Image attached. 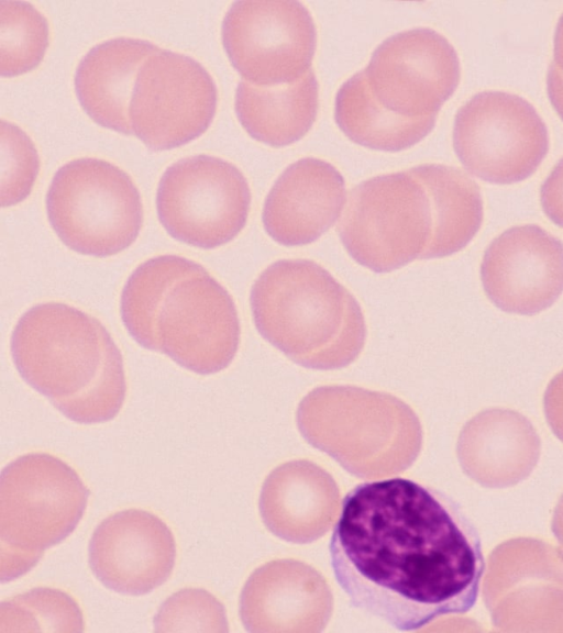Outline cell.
Here are the masks:
<instances>
[{
  "label": "cell",
  "mask_w": 563,
  "mask_h": 633,
  "mask_svg": "<svg viewBox=\"0 0 563 633\" xmlns=\"http://www.w3.org/2000/svg\"><path fill=\"white\" fill-rule=\"evenodd\" d=\"M82 631L78 603L58 589L34 588L0 604V633Z\"/></svg>",
  "instance_id": "cell-21"
},
{
  "label": "cell",
  "mask_w": 563,
  "mask_h": 633,
  "mask_svg": "<svg viewBox=\"0 0 563 633\" xmlns=\"http://www.w3.org/2000/svg\"><path fill=\"white\" fill-rule=\"evenodd\" d=\"M217 87L194 58L158 49L136 75L129 119L150 149L165 151L200 136L217 110Z\"/></svg>",
  "instance_id": "cell-12"
},
{
  "label": "cell",
  "mask_w": 563,
  "mask_h": 633,
  "mask_svg": "<svg viewBox=\"0 0 563 633\" xmlns=\"http://www.w3.org/2000/svg\"><path fill=\"white\" fill-rule=\"evenodd\" d=\"M49 223L70 249L96 257L115 255L137 237L143 206L137 188L119 167L98 158L62 166L46 196Z\"/></svg>",
  "instance_id": "cell-6"
},
{
  "label": "cell",
  "mask_w": 563,
  "mask_h": 633,
  "mask_svg": "<svg viewBox=\"0 0 563 633\" xmlns=\"http://www.w3.org/2000/svg\"><path fill=\"white\" fill-rule=\"evenodd\" d=\"M423 185L431 203L433 229L422 259L443 258L463 249L481 229L479 187L462 170L441 164L408 170Z\"/></svg>",
  "instance_id": "cell-19"
},
{
  "label": "cell",
  "mask_w": 563,
  "mask_h": 633,
  "mask_svg": "<svg viewBox=\"0 0 563 633\" xmlns=\"http://www.w3.org/2000/svg\"><path fill=\"white\" fill-rule=\"evenodd\" d=\"M334 118L354 143L386 152L413 146L431 132L437 120V115L405 118L384 108L372 95L363 70L340 87Z\"/></svg>",
  "instance_id": "cell-20"
},
{
  "label": "cell",
  "mask_w": 563,
  "mask_h": 633,
  "mask_svg": "<svg viewBox=\"0 0 563 633\" xmlns=\"http://www.w3.org/2000/svg\"><path fill=\"white\" fill-rule=\"evenodd\" d=\"M222 42L232 66L256 86L298 80L310 70L317 30L296 0H242L228 10Z\"/></svg>",
  "instance_id": "cell-11"
},
{
  "label": "cell",
  "mask_w": 563,
  "mask_h": 633,
  "mask_svg": "<svg viewBox=\"0 0 563 633\" xmlns=\"http://www.w3.org/2000/svg\"><path fill=\"white\" fill-rule=\"evenodd\" d=\"M250 304L261 336L295 364L335 370L352 364L366 341L357 299L310 259H279L254 281Z\"/></svg>",
  "instance_id": "cell-4"
},
{
  "label": "cell",
  "mask_w": 563,
  "mask_h": 633,
  "mask_svg": "<svg viewBox=\"0 0 563 633\" xmlns=\"http://www.w3.org/2000/svg\"><path fill=\"white\" fill-rule=\"evenodd\" d=\"M89 490L65 462L31 453L0 475V578L27 573L43 552L65 540L87 507Z\"/></svg>",
  "instance_id": "cell-5"
},
{
  "label": "cell",
  "mask_w": 563,
  "mask_h": 633,
  "mask_svg": "<svg viewBox=\"0 0 563 633\" xmlns=\"http://www.w3.org/2000/svg\"><path fill=\"white\" fill-rule=\"evenodd\" d=\"M551 65L563 76V14L558 22L554 34L553 60Z\"/></svg>",
  "instance_id": "cell-27"
},
{
  "label": "cell",
  "mask_w": 563,
  "mask_h": 633,
  "mask_svg": "<svg viewBox=\"0 0 563 633\" xmlns=\"http://www.w3.org/2000/svg\"><path fill=\"white\" fill-rule=\"evenodd\" d=\"M318 104L319 86L312 70L278 86H256L242 80L235 92V112L244 130L274 147L303 137L316 121Z\"/></svg>",
  "instance_id": "cell-18"
},
{
  "label": "cell",
  "mask_w": 563,
  "mask_h": 633,
  "mask_svg": "<svg viewBox=\"0 0 563 633\" xmlns=\"http://www.w3.org/2000/svg\"><path fill=\"white\" fill-rule=\"evenodd\" d=\"M159 48L144 40L119 37L92 47L79 62L75 90L86 113L99 125L131 134L129 107L137 68Z\"/></svg>",
  "instance_id": "cell-17"
},
{
  "label": "cell",
  "mask_w": 563,
  "mask_h": 633,
  "mask_svg": "<svg viewBox=\"0 0 563 633\" xmlns=\"http://www.w3.org/2000/svg\"><path fill=\"white\" fill-rule=\"evenodd\" d=\"M11 354L21 377L77 423L109 421L122 408L121 352L99 320L75 307H32L12 332Z\"/></svg>",
  "instance_id": "cell-3"
},
{
  "label": "cell",
  "mask_w": 563,
  "mask_h": 633,
  "mask_svg": "<svg viewBox=\"0 0 563 633\" xmlns=\"http://www.w3.org/2000/svg\"><path fill=\"white\" fill-rule=\"evenodd\" d=\"M346 199L341 173L307 157L289 165L269 190L262 220L266 233L284 246L317 241L340 219Z\"/></svg>",
  "instance_id": "cell-16"
},
{
  "label": "cell",
  "mask_w": 563,
  "mask_h": 633,
  "mask_svg": "<svg viewBox=\"0 0 563 633\" xmlns=\"http://www.w3.org/2000/svg\"><path fill=\"white\" fill-rule=\"evenodd\" d=\"M120 311L135 342L196 374L223 370L239 349L233 298L205 267L185 257L162 255L141 264L122 290Z\"/></svg>",
  "instance_id": "cell-2"
},
{
  "label": "cell",
  "mask_w": 563,
  "mask_h": 633,
  "mask_svg": "<svg viewBox=\"0 0 563 633\" xmlns=\"http://www.w3.org/2000/svg\"><path fill=\"white\" fill-rule=\"evenodd\" d=\"M329 555L350 604L401 632L467 613L485 573L481 535L461 504L402 477L346 492Z\"/></svg>",
  "instance_id": "cell-1"
},
{
  "label": "cell",
  "mask_w": 563,
  "mask_h": 633,
  "mask_svg": "<svg viewBox=\"0 0 563 633\" xmlns=\"http://www.w3.org/2000/svg\"><path fill=\"white\" fill-rule=\"evenodd\" d=\"M176 543L157 515L128 509L106 518L89 543V565L109 589L130 596L148 593L172 575Z\"/></svg>",
  "instance_id": "cell-15"
},
{
  "label": "cell",
  "mask_w": 563,
  "mask_h": 633,
  "mask_svg": "<svg viewBox=\"0 0 563 633\" xmlns=\"http://www.w3.org/2000/svg\"><path fill=\"white\" fill-rule=\"evenodd\" d=\"M154 632H228L224 606L209 591L185 588L168 597L154 618Z\"/></svg>",
  "instance_id": "cell-23"
},
{
  "label": "cell",
  "mask_w": 563,
  "mask_h": 633,
  "mask_svg": "<svg viewBox=\"0 0 563 633\" xmlns=\"http://www.w3.org/2000/svg\"><path fill=\"white\" fill-rule=\"evenodd\" d=\"M479 271L484 292L498 309L534 315L563 292V243L537 224L512 226L490 242Z\"/></svg>",
  "instance_id": "cell-14"
},
{
  "label": "cell",
  "mask_w": 563,
  "mask_h": 633,
  "mask_svg": "<svg viewBox=\"0 0 563 633\" xmlns=\"http://www.w3.org/2000/svg\"><path fill=\"white\" fill-rule=\"evenodd\" d=\"M297 425L312 445L335 455L394 448L416 452L422 427L398 397L350 385L320 386L297 409Z\"/></svg>",
  "instance_id": "cell-10"
},
{
  "label": "cell",
  "mask_w": 563,
  "mask_h": 633,
  "mask_svg": "<svg viewBox=\"0 0 563 633\" xmlns=\"http://www.w3.org/2000/svg\"><path fill=\"white\" fill-rule=\"evenodd\" d=\"M377 102L405 118L437 115L461 78L452 44L431 29H412L385 40L363 69Z\"/></svg>",
  "instance_id": "cell-13"
},
{
  "label": "cell",
  "mask_w": 563,
  "mask_h": 633,
  "mask_svg": "<svg viewBox=\"0 0 563 633\" xmlns=\"http://www.w3.org/2000/svg\"><path fill=\"white\" fill-rule=\"evenodd\" d=\"M433 216L421 181L408 170L369 178L347 198L338 232L361 266L386 274L422 259Z\"/></svg>",
  "instance_id": "cell-7"
},
{
  "label": "cell",
  "mask_w": 563,
  "mask_h": 633,
  "mask_svg": "<svg viewBox=\"0 0 563 633\" xmlns=\"http://www.w3.org/2000/svg\"><path fill=\"white\" fill-rule=\"evenodd\" d=\"M547 87L549 99L563 120V76L551 64L548 69Z\"/></svg>",
  "instance_id": "cell-26"
},
{
  "label": "cell",
  "mask_w": 563,
  "mask_h": 633,
  "mask_svg": "<svg viewBox=\"0 0 563 633\" xmlns=\"http://www.w3.org/2000/svg\"><path fill=\"white\" fill-rule=\"evenodd\" d=\"M453 147L471 175L509 185L538 169L549 151V135L527 100L509 92L483 91L456 112Z\"/></svg>",
  "instance_id": "cell-8"
},
{
  "label": "cell",
  "mask_w": 563,
  "mask_h": 633,
  "mask_svg": "<svg viewBox=\"0 0 563 633\" xmlns=\"http://www.w3.org/2000/svg\"><path fill=\"white\" fill-rule=\"evenodd\" d=\"M48 46L45 16L24 1H0V74L13 77L34 69Z\"/></svg>",
  "instance_id": "cell-22"
},
{
  "label": "cell",
  "mask_w": 563,
  "mask_h": 633,
  "mask_svg": "<svg viewBox=\"0 0 563 633\" xmlns=\"http://www.w3.org/2000/svg\"><path fill=\"white\" fill-rule=\"evenodd\" d=\"M40 159L31 138L16 125L0 123V204L13 206L31 192Z\"/></svg>",
  "instance_id": "cell-24"
},
{
  "label": "cell",
  "mask_w": 563,
  "mask_h": 633,
  "mask_svg": "<svg viewBox=\"0 0 563 633\" xmlns=\"http://www.w3.org/2000/svg\"><path fill=\"white\" fill-rule=\"evenodd\" d=\"M540 203L544 214L563 227V158L555 165L540 188Z\"/></svg>",
  "instance_id": "cell-25"
},
{
  "label": "cell",
  "mask_w": 563,
  "mask_h": 633,
  "mask_svg": "<svg viewBox=\"0 0 563 633\" xmlns=\"http://www.w3.org/2000/svg\"><path fill=\"white\" fill-rule=\"evenodd\" d=\"M251 191L233 164L195 155L172 164L157 189L158 219L167 233L191 246L214 248L245 226Z\"/></svg>",
  "instance_id": "cell-9"
}]
</instances>
